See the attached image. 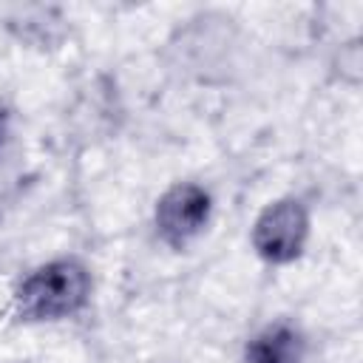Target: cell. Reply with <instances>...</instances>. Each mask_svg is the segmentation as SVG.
Listing matches in <instances>:
<instances>
[{
    "instance_id": "6da1fadb",
    "label": "cell",
    "mask_w": 363,
    "mask_h": 363,
    "mask_svg": "<svg viewBox=\"0 0 363 363\" xmlns=\"http://www.w3.org/2000/svg\"><path fill=\"white\" fill-rule=\"evenodd\" d=\"M94 292V275L77 255H60L28 269L14 286V312L26 323H57L79 315Z\"/></svg>"
},
{
    "instance_id": "7a4b0ae2",
    "label": "cell",
    "mask_w": 363,
    "mask_h": 363,
    "mask_svg": "<svg viewBox=\"0 0 363 363\" xmlns=\"http://www.w3.org/2000/svg\"><path fill=\"white\" fill-rule=\"evenodd\" d=\"M312 233V216L306 204L295 196H281L255 216L250 227V244L255 255L272 267H286L298 261L306 250Z\"/></svg>"
},
{
    "instance_id": "5b68a950",
    "label": "cell",
    "mask_w": 363,
    "mask_h": 363,
    "mask_svg": "<svg viewBox=\"0 0 363 363\" xmlns=\"http://www.w3.org/2000/svg\"><path fill=\"white\" fill-rule=\"evenodd\" d=\"M6 139H9V113L0 108V150H3Z\"/></svg>"
},
{
    "instance_id": "277c9868",
    "label": "cell",
    "mask_w": 363,
    "mask_h": 363,
    "mask_svg": "<svg viewBox=\"0 0 363 363\" xmlns=\"http://www.w3.org/2000/svg\"><path fill=\"white\" fill-rule=\"evenodd\" d=\"M306 335L298 323L278 318L264 323L244 343V363H306Z\"/></svg>"
},
{
    "instance_id": "3957f363",
    "label": "cell",
    "mask_w": 363,
    "mask_h": 363,
    "mask_svg": "<svg viewBox=\"0 0 363 363\" xmlns=\"http://www.w3.org/2000/svg\"><path fill=\"white\" fill-rule=\"evenodd\" d=\"M213 196L199 182H173L153 207V227L162 244L184 250L210 224Z\"/></svg>"
}]
</instances>
